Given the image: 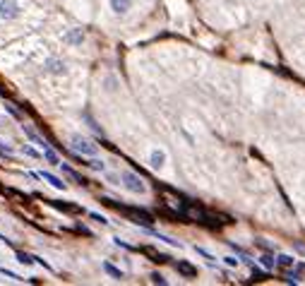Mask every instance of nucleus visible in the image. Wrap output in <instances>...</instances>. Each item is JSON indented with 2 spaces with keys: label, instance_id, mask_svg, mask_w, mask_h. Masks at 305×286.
<instances>
[{
  "label": "nucleus",
  "instance_id": "f257e3e1",
  "mask_svg": "<svg viewBox=\"0 0 305 286\" xmlns=\"http://www.w3.org/2000/svg\"><path fill=\"white\" fill-rule=\"evenodd\" d=\"M103 204H108V207H116L118 212H123L125 217H130L135 224H142L144 229H149L151 224H154V219H151V214L144 212V209H139V207H123V204H118L116 200H111V197H101Z\"/></svg>",
  "mask_w": 305,
  "mask_h": 286
},
{
  "label": "nucleus",
  "instance_id": "f03ea898",
  "mask_svg": "<svg viewBox=\"0 0 305 286\" xmlns=\"http://www.w3.org/2000/svg\"><path fill=\"white\" fill-rule=\"evenodd\" d=\"M72 152L77 154V157H96L99 154V147L94 145L92 139L87 137H80V135H74L72 137Z\"/></svg>",
  "mask_w": 305,
  "mask_h": 286
},
{
  "label": "nucleus",
  "instance_id": "7ed1b4c3",
  "mask_svg": "<svg viewBox=\"0 0 305 286\" xmlns=\"http://www.w3.org/2000/svg\"><path fill=\"white\" fill-rule=\"evenodd\" d=\"M121 181H123V185L128 188L130 193L142 195L144 190H147V185H144V181H142V178H139L137 173H132V171H125V173H121Z\"/></svg>",
  "mask_w": 305,
  "mask_h": 286
},
{
  "label": "nucleus",
  "instance_id": "20e7f679",
  "mask_svg": "<svg viewBox=\"0 0 305 286\" xmlns=\"http://www.w3.org/2000/svg\"><path fill=\"white\" fill-rule=\"evenodd\" d=\"M19 15L17 0H0V17L3 19H15Z\"/></svg>",
  "mask_w": 305,
  "mask_h": 286
},
{
  "label": "nucleus",
  "instance_id": "39448f33",
  "mask_svg": "<svg viewBox=\"0 0 305 286\" xmlns=\"http://www.w3.org/2000/svg\"><path fill=\"white\" fill-rule=\"evenodd\" d=\"M149 164L154 168H161L166 164V152H161V149H154L151 154H149Z\"/></svg>",
  "mask_w": 305,
  "mask_h": 286
},
{
  "label": "nucleus",
  "instance_id": "423d86ee",
  "mask_svg": "<svg viewBox=\"0 0 305 286\" xmlns=\"http://www.w3.org/2000/svg\"><path fill=\"white\" fill-rule=\"evenodd\" d=\"M51 204H53L56 209H63V212H70V214H80V212H82V207L70 204V202H63V200H51Z\"/></svg>",
  "mask_w": 305,
  "mask_h": 286
},
{
  "label": "nucleus",
  "instance_id": "0eeeda50",
  "mask_svg": "<svg viewBox=\"0 0 305 286\" xmlns=\"http://www.w3.org/2000/svg\"><path fill=\"white\" fill-rule=\"evenodd\" d=\"M132 8V0H111V10L116 15H125Z\"/></svg>",
  "mask_w": 305,
  "mask_h": 286
},
{
  "label": "nucleus",
  "instance_id": "6e6552de",
  "mask_svg": "<svg viewBox=\"0 0 305 286\" xmlns=\"http://www.w3.org/2000/svg\"><path fill=\"white\" fill-rule=\"evenodd\" d=\"M137 250H139V253H144V255H149L154 262H168V255H164V253H157V250H151L149 245H144V248H137Z\"/></svg>",
  "mask_w": 305,
  "mask_h": 286
},
{
  "label": "nucleus",
  "instance_id": "1a4fd4ad",
  "mask_svg": "<svg viewBox=\"0 0 305 286\" xmlns=\"http://www.w3.org/2000/svg\"><path fill=\"white\" fill-rule=\"evenodd\" d=\"M82 39H84L82 29H72V31L65 34V44H82Z\"/></svg>",
  "mask_w": 305,
  "mask_h": 286
},
{
  "label": "nucleus",
  "instance_id": "9d476101",
  "mask_svg": "<svg viewBox=\"0 0 305 286\" xmlns=\"http://www.w3.org/2000/svg\"><path fill=\"white\" fill-rule=\"evenodd\" d=\"M178 272H180L183 277H197V269H195L190 262H178Z\"/></svg>",
  "mask_w": 305,
  "mask_h": 286
},
{
  "label": "nucleus",
  "instance_id": "9b49d317",
  "mask_svg": "<svg viewBox=\"0 0 305 286\" xmlns=\"http://www.w3.org/2000/svg\"><path fill=\"white\" fill-rule=\"evenodd\" d=\"M41 178H44L46 183H51V185H53V188H58V190H63V188H65V183H63V181H60V178H56V175H53V173H48V171H46V173H41Z\"/></svg>",
  "mask_w": 305,
  "mask_h": 286
},
{
  "label": "nucleus",
  "instance_id": "f8f14e48",
  "mask_svg": "<svg viewBox=\"0 0 305 286\" xmlns=\"http://www.w3.org/2000/svg\"><path fill=\"white\" fill-rule=\"evenodd\" d=\"M44 157H46L48 164H53V166H60V159H58V154H56V152H53L51 147H48V145L44 147Z\"/></svg>",
  "mask_w": 305,
  "mask_h": 286
},
{
  "label": "nucleus",
  "instance_id": "ddd939ff",
  "mask_svg": "<svg viewBox=\"0 0 305 286\" xmlns=\"http://www.w3.org/2000/svg\"><path fill=\"white\" fill-rule=\"evenodd\" d=\"M22 128H24V132H27V137L31 139V142H36V145H39V147H41V149H44V147H46V145H48L46 139H41V137H39V135H36V132H34V130H29L27 125H22Z\"/></svg>",
  "mask_w": 305,
  "mask_h": 286
},
{
  "label": "nucleus",
  "instance_id": "4468645a",
  "mask_svg": "<svg viewBox=\"0 0 305 286\" xmlns=\"http://www.w3.org/2000/svg\"><path fill=\"white\" fill-rule=\"evenodd\" d=\"M46 67L51 70V73H63V70H65V63H63V60H58V58H51V60L46 63Z\"/></svg>",
  "mask_w": 305,
  "mask_h": 286
},
{
  "label": "nucleus",
  "instance_id": "2eb2a0df",
  "mask_svg": "<svg viewBox=\"0 0 305 286\" xmlns=\"http://www.w3.org/2000/svg\"><path fill=\"white\" fill-rule=\"evenodd\" d=\"M279 267H284V269H288V267H293L296 265V260L291 258V255H279Z\"/></svg>",
  "mask_w": 305,
  "mask_h": 286
},
{
  "label": "nucleus",
  "instance_id": "dca6fc26",
  "mask_svg": "<svg viewBox=\"0 0 305 286\" xmlns=\"http://www.w3.org/2000/svg\"><path fill=\"white\" fill-rule=\"evenodd\" d=\"M103 269H106V272H108L113 279H123V272L118 267H113L111 262H103Z\"/></svg>",
  "mask_w": 305,
  "mask_h": 286
},
{
  "label": "nucleus",
  "instance_id": "f3484780",
  "mask_svg": "<svg viewBox=\"0 0 305 286\" xmlns=\"http://www.w3.org/2000/svg\"><path fill=\"white\" fill-rule=\"evenodd\" d=\"M259 265H262V267H267V269H272L274 267V258H272V255H262V258H259Z\"/></svg>",
  "mask_w": 305,
  "mask_h": 286
},
{
  "label": "nucleus",
  "instance_id": "a211bd4d",
  "mask_svg": "<svg viewBox=\"0 0 305 286\" xmlns=\"http://www.w3.org/2000/svg\"><path fill=\"white\" fill-rule=\"evenodd\" d=\"M17 260L22 262V265H31V262H36L34 255H27V253H17Z\"/></svg>",
  "mask_w": 305,
  "mask_h": 286
},
{
  "label": "nucleus",
  "instance_id": "6ab92c4d",
  "mask_svg": "<svg viewBox=\"0 0 305 286\" xmlns=\"http://www.w3.org/2000/svg\"><path fill=\"white\" fill-rule=\"evenodd\" d=\"M0 274H3V277H8V279H12V281H22L15 272H10V269H5V267H0Z\"/></svg>",
  "mask_w": 305,
  "mask_h": 286
},
{
  "label": "nucleus",
  "instance_id": "aec40b11",
  "mask_svg": "<svg viewBox=\"0 0 305 286\" xmlns=\"http://www.w3.org/2000/svg\"><path fill=\"white\" fill-rule=\"evenodd\" d=\"M87 166H92V168H96V171H103V161H96V159L92 157V161H87Z\"/></svg>",
  "mask_w": 305,
  "mask_h": 286
},
{
  "label": "nucleus",
  "instance_id": "412c9836",
  "mask_svg": "<svg viewBox=\"0 0 305 286\" xmlns=\"http://www.w3.org/2000/svg\"><path fill=\"white\" fill-rule=\"evenodd\" d=\"M22 152H24L27 157H34V159L39 157V152H36V149H34V147H29V145H27V147H24V149H22Z\"/></svg>",
  "mask_w": 305,
  "mask_h": 286
},
{
  "label": "nucleus",
  "instance_id": "4be33fe9",
  "mask_svg": "<svg viewBox=\"0 0 305 286\" xmlns=\"http://www.w3.org/2000/svg\"><path fill=\"white\" fill-rule=\"evenodd\" d=\"M0 154H5V157H12V149H10L5 142H0Z\"/></svg>",
  "mask_w": 305,
  "mask_h": 286
},
{
  "label": "nucleus",
  "instance_id": "5701e85b",
  "mask_svg": "<svg viewBox=\"0 0 305 286\" xmlns=\"http://www.w3.org/2000/svg\"><path fill=\"white\" fill-rule=\"evenodd\" d=\"M151 281H154V284H166V279L161 277L159 272H154V274H151Z\"/></svg>",
  "mask_w": 305,
  "mask_h": 286
},
{
  "label": "nucleus",
  "instance_id": "b1692460",
  "mask_svg": "<svg viewBox=\"0 0 305 286\" xmlns=\"http://www.w3.org/2000/svg\"><path fill=\"white\" fill-rule=\"evenodd\" d=\"M92 219H94V222H101V224H108V222H106V219H103V217H101V214H96V212H92Z\"/></svg>",
  "mask_w": 305,
  "mask_h": 286
},
{
  "label": "nucleus",
  "instance_id": "393cba45",
  "mask_svg": "<svg viewBox=\"0 0 305 286\" xmlns=\"http://www.w3.org/2000/svg\"><path fill=\"white\" fill-rule=\"evenodd\" d=\"M226 265H228V267H238V260H236V258H226Z\"/></svg>",
  "mask_w": 305,
  "mask_h": 286
}]
</instances>
